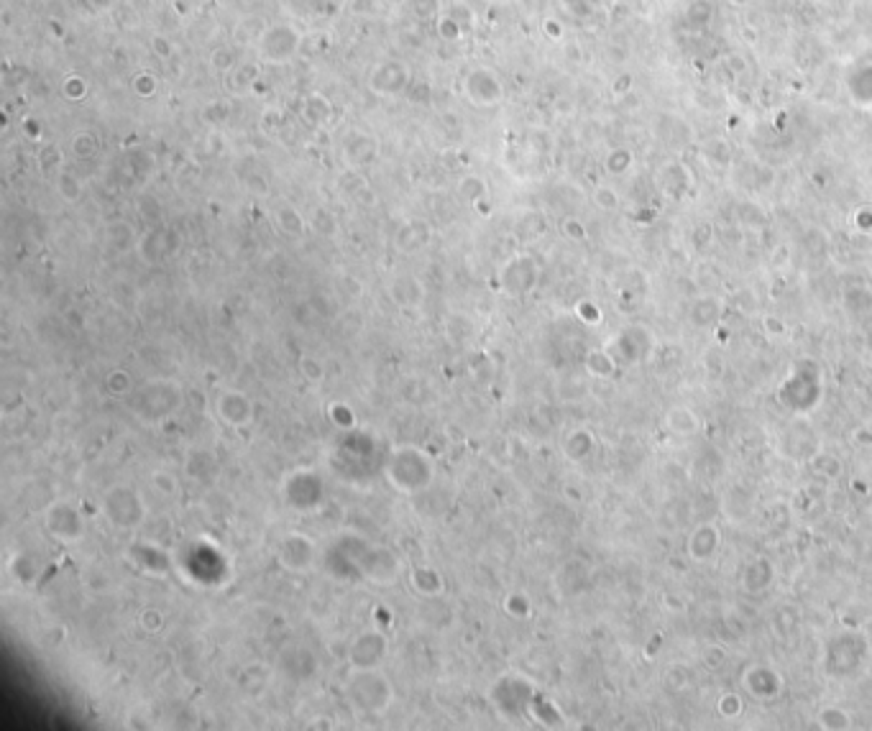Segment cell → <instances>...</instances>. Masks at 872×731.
<instances>
[{
  "label": "cell",
  "instance_id": "obj_1",
  "mask_svg": "<svg viewBox=\"0 0 872 731\" xmlns=\"http://www.w3.org/2000/svg\"><path fill=\"white\" fill-rule=\"evenodd\" d=\"M299 46H302V36L297 28L289 23H276L267 28L264 36L259 38V57L267 64H284L297 54Z\"/></svg>",
  "mask_w": 872,
  "mask_h": 731
},
{
  "label": "cell",
  "instance_id": "obj_2",
  "mask_svg": "<svg viewBox=\"0 0 872 731\" xmlns=\"http://www.w3.org/2000/svg\"><path fill=\"white\" fill-rule=\"evenodd\" d=\"M463 90L465 97L473 105H481V108H491V105L502 102L504 97V87L499 82V77L491 70H486V67H476V70L468 72L463 80Z\"/></svg>",
  "mask_w": 872,
  "mask_h": 731
},
{
  "label": "cell",
  "instance_id": "obj_3",
  "mask_svg": "<svg viewBox=\"0 0 872 731\" xmlns=\"http://www.w3.org/2000/svg\"><path fill=\"white\" fill-rule=\"evenodd\" d=\"M409 82V70H404L399 62H384L379 64L371 75V90L379 95H397L407 87Z\"/></svg>",
  "mask_w": 872,
  "mask_h": 731
},
{
  "label": "cell",
  "instance_id": "obj_4",
  "mask_svg": "<svg viewBox=\"0 0 872 731\" xmlns=\"http://www.w3.org/2000/svg\"><path fill=\"white\" fill-rule=\"evenodd\" d=\"M217 409H220V417L228 420L230 425H243L251 420V404L241 391H223Z\"/></svg>",
  "mask_w": 872,
  "mask_h": 731
},
{
  "label": "cell",
  "instance_id": "obj_5",
  "mask_svg": "<svg viewBox=\"0 0 872 731\" xmlns=\"http://www.w3.org/2000/svg\"><path fill=\"white\" fill-rule=\"evenodd\" d=\"M440 28H443V38H461V33H463V28H461L456 18H443L440 21Z\"/></svg>",
  "mask_w": 872,
  "mask_h": 731
},
{
  "label": "cell",
  "instance_id": "obj_6",
  "mask_svg": "<svg viewBox=\"0 0 872 731\" xmlns=\"http://www.w3.org/2000/svg\"><path fill=\"white\" fill-rule=\"evenodd\" d=\"M596 200H598V205H606V207H614V205H617V200L611 197L609 192H598Z\"/></svg>",
  "mask_w": 872,
  "mask_h": 731
},
{
  "label": "cell",
  "instance_id": "obj_7",
  "mask_svg": "<svg viewBox=\"0 0 872 731\" xmlns=\"http://www.w3.org/2000/svg\"><path fill=\"white\" fill-rule=\"evenodd\" d=\"M90 3H92L97 11H108V8H113L115 3H118V0H90Z\"/></svg>",
  "mask_w": 872,
  "mask_h": 731
}]
</instances>
